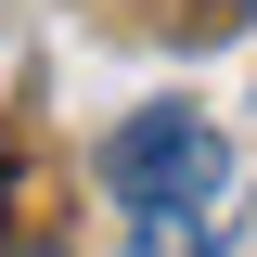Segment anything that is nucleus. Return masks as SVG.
<instances>
[{"label":"nucleus","mask_w":257,"mask_h":257,"mask_svg":"<svg viewBox=\"0 0 257 257\" xmlns=\"http://www.w3.org/2000/svg\"><path fill=\"white\" fill-rule=\"evenodd\" d=\"M103 193H116L128 219L142 206H206V193H231V142L206 103H142V116L103 128Z\"/></svg>","instance_id":"nucleus-1"},{"label":"nucleus","mask_w":257,"mask_h":257,"mask_svg":"<svg viewBox=\"0 0 257 257\" xmlns=\"http://www.w3.org/2000/svg\"><path fill=\"white\" fill-rule=\"evenodd\" d=\"M231 231V193H206V206H142L128 219V257H219Z\"/></svg>","instance_id":"nucleus-2"},{"label":"nucleus","mask_w":257,"mask_h":257,"mask_svg":"<svg viewBox=\"0 0 257 257\" xmlns=\"http://www.w3.org/2000/svg\"><path fill=\"white\" fill-rule=\"evenodd\" d=\"M26 257H39V244H26Z\"/></svg>","instance_id":"nucleus-3"}]
</instances>
